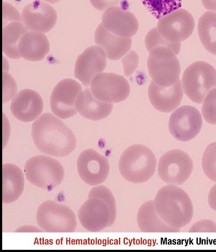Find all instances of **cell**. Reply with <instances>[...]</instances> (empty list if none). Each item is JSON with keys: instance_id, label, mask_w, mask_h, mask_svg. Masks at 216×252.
Returning <instances> with one entry per match:
<instances>
[{"instance_id": "cell-1", "label": "cell", "mask_w": 216, "mask_h": 252, "mask_svg": "<svg viewBox=\"0 0 216 252\" xmlns=\"http://www.w3.org/2000/svg\"><path fill=\"white\" fill-rule=\"evenodd\" d=\"M31 135L38 150L52 157H67L77 146L73 130L51 113L43 114L35 120L32 125Z\"/></svg>"}, {"instance_id": "cell-2", "label": "cell", "mask_w": 216, "mask_h": 252, "mask_svg": "<svg viewBox=\"0 0 216 252\" xmlns=\"http://www.w3.org/2000/svg\"><path fill=\"white\" fill-rule=\"evenodd\" d=\"M117 216L116 203L112 191L105 186L89 190L88 199L78 211L81 224L89 232L98 233L114 223Z\"/></svg>"}, {"instance_id": "cell-3", "label": "cell", "mask_w": 216, "mask_h": 252, "mask_svg": "<svg viewBox=\"0 0 216 252\" xmlns=\"http://www.w3.org/2000/svg\"><path fill=\"white\" fill-rule=\"evenodd\" d=\"M154 203L157 214L170 226L181 229L193 219L194 208L190 197L179 186L167 185L161 188Z\"/></svg>"}, {"instance_id": "cell-4", "label": "cell", "mask_w": 216, "mask_h": 252, "mask_svg": "<svg viewBox=\"0 0 216 252\" xmlns=\"http://www.w3.org/2000/svg\"><path fill=\"white\" fill-rule=\"evenodd\" d=\"M157 168L156 155L143 144L128 147L120 157L119 172L124 179L133 184L147 183L154 176Z\"/></svg>"}, {"instance_id": "cell-5", "label": "cell", "mask_w": 216, "mask_h": 252, "mask_svg": "<svg viewBox=\"0 0 216 252\" xmlns=\"http://www.w3.org/2000/svg\"><path fill=\"white\" fill-rule=\"evenodd\" d=\"M25 174L31 185L51 190L62 183L65 170L57 159L47 155H37L26 161Z\"/></svg>"}, {"instance_id": "cell-6", "label": "cell", "mask_w": 216, "mask_h": 252, "mask_svg": "<svg viewBox=\"0 0 216 252\" xmlns=\"http://www.w3.org/2000/svg\"><path fill=\"white\" fill-rule=\"evenodd\" d=\"M182 84L187 97L196 104H201L207 94L216 88V70L210 63L196 61L185 70Z\"/></svg>"}, {"instance_id": "cell-7", "label": "cell", "mask_w": 216, "mask_h": 252, "mask_svg": "<svg viewBox=\"0 0 216 252\" xmlns=\"http://www.w3.org/2000/svg\"><path fill=\"white\" fill-rule=\"evenodd\" d=\"M37 223L46 233H74L77 227L75 214L69 207L48 200L39 206Z\"/></svg>"}, {"instance_id": "cell-8", "label": "cell", "mask_w": 216, "mask_h": 252, "mask_svg": "<svg viewBox=\"0 0 216 252\" xmlns=\"http://www.w3.org/2000/svg\"><path fill=\"white\" fill-rule=\"evenodd\" d=\"M147 67L153 82L160 86H172L180 80V61L169 48L156 47L149 52Z\"/></svg>"}, {"instance_id": "cell-9", "label": "cell", "mask_w": 216, "mask_h": 252, "mask_svg": "<svg viewBox=\"0 0 216 252\" xmlns=\"http://www.w3.org/2000/svg\"><path fill=\"white\" fill-rule=\"evenodd\" d=\"M193 161L185 151L172 150L164 153L157 163V172L167 185H183L190 177Z\"/></svg>"}, {"instance_id": "cell-10", "label": "cell", "mask_w": 216, "mask_h": 252, "mask_svg": "<svg viewBox=\"0 0 216 252\" xmlns=\"http://www.w3.org/2000/svg\"><path fill=\"white\" fill-rule=\"evenodd\" d=\"M203 126L202 115L195 107L183 106L172 112L168 128L177 141L186 142L199 134Z\"/></svg>"}, {"instance_id": "cell-11", "label": "cell", "mask_w": 216, "mask_h": 252, "mask_svg": "<svg viewBox=\"0 0 216 252\" xmlns=\"http://www.w3.org/2000/svg\"><path fill=\"white\" fill-rule=\"evenodd\" d=\"M156 28L159 33L170 42L182 43L191 36L195 21L190 12L179 8L161 17Z\"/></svg>"}, {"instance_id": "cell-12", "label": "cell", "mask_w": 216, "mask_h": 252, "mask_svg": "<svg viewBox=\"0 0 216 252\" xmlns=\"http://www.w3.org/2000/svg\"><path fill=\"white\" fill-rule=\"evenodd\" d=\"M90 86L95 97L112 104L124 101L130 94V85L126 79L115 73L98 74L93 78Z\"/></svg>"}, {"instance_id": "cell-13", "label": "cell", "mask_w": 216, "mask_h": 252, "mask_svg": "<svg viewBox=\"0 0 216 252\" xmlns=\"http://www.w3.org/2000/svg\"><path fill=\"white\" fill-rule=\"evenodd\" d=\"M81 92V86L75 80L65 79L60 81L54 87L50 97L52 113L62 120L74 117L78 113L76 100Z\"/></svg>"}, {"instance_id": "cell-14", "label": "cell", "mask_w": 216, "mask_h": 252, "mask_svg": "<svg viewBox=\"0 0 216 252\" xmlns=\"http://www.w3.org/2000/svg\"><path fill=\"white\" fill-rule=\"evenodd\" d=\"M77 169L80 178L89 186H97L104 183L110 172L108 158L93 149H87L79 155Z\"/></svg>"}, {"instance_id": "cell-15", "label": "cell", "mask_w": 216, "mask_h": 252, "mask_svg": "<svg viewBox=\"0 0 216 252\" xmlns=\"http://www.w3.org/2000/svg\"><path fill=\"white\" fill-rule=\"evenodd\" d=\"M106 54L98 46L87 48L78 56L74 69V75L85 87L91 85L93 78L103 73L107 66Z\"/></svg>"}, {"instance_id": "cell-16", "label": "cell", "mask_w": 216, "mask_h": 252, "mask_svg": "<svg viewBox=\"0 0 216 252\" xmlns=\"http://www.w3.org/2000/svg\"><path fill=\"white\" fill-rule=\"evenodd\" d=\"M21 17L22 21L28 30L42 33L53 29L57 20V14L53 6L41 1L26 5Z\"/></svg>"}, {"instance_id": "cell-17", "label": "cell", "mask_w": 216, "mask_h": 252, "mask_svg": "<svg viewBox=\"0 0 216 252\" xmlns=\"http://www.w3.org/2000/svg\"><path fill=\"white\" fill-rule=\"evenodd\" d=\"M184 91L180 80L172 86H160L152 81L148 95L153 107L161 113H170L178 109L182 102Z\"/></svg>"}, {"instance_id": "cell-18", "label": "cell", "mask_w": 216, "mask_h": 252, "mask_svg": "<svg viewBox=\"0 0 216 252\" xmlns=\"http://www.w3.org/2000/svg\"><path fill=\"white\" fill-rule=\"evenodd\" d=\"M13 116L23 122H31L40 117L43 110L42 98L36 92L23 90L13 98L10 105Z\"/></svg>"}, {"instance_id": "cell-19", "label": "cell", "mask_w": 216, "mask_h": 252, "mask_svg": "<svg viewBox=\"0 0 216 252\" xmlns=\"http://www.w3.org/2000/svg\"><path fill=\"white\" fill-rule=\"evenodd\" d=\"M102 23L110 32L124 38H132L139 29L136 16L119 6H112L105 11Z\"/></svg>"}, {"instance_id": "cell-20", "label": "cell", "mask_w": 216, "mask_h": 252, "mask_svg": "<svg viewBox=\"0 0 216 252\" xmlns=\"http://www.w3.org/2000/svg\"><path fill=\"white\" fill-rule=\"evenodd\" d=\"M95 41L98 47L103 49L108 59L117 61L125 56L132 47V39L124 38L113 33L101 23L98 26L95 34Z\"/></svg>"}, {"instance_id": "cell-21", "label": "cell", "mask_w": 216, "mask_h": 252, "mask_svg": "<svg viewBox=\"0 0 216 252\" xmlns=\"http://www.w3.org/2000/svg\"><path fill=\"white\" fill-rule=\"evenodd\" d=\"M78 113L82 117L92 121L108 118L113 110V104L102 101L94 96L89 89L82 91L76 102Z\"/></svg>"}, {"instance_id": "cell-22", "label": "cell", "mask_w": 216, "mask_h": 252, "mask_svg": "<svg viewBox=\"0 0 216 252\" xmlns=\"http://www.w3.org/2000/svg\"><path fill=\"white\" fill-rule=\"evenodd\" d=\"M137 223L142 233H179L180 229L167 224L155 209L154 201H146L139 207L137 213Z\"/></svg>"}, {"instance_id": "cell-23", "label": "cell", "mask_w": 216, "mask_h": 252, "mask_svg": "<svg viewBox=\"0 0 216 252\" xmlns=\"http://www.w3.org/2000/svg\"><path fill=\"white\" fill-rule=\"evenodd\" d=\"M47 37L42 32H28L20 41L19 50L21 58L29 61H40L50 52Z\"/></svg>"}, {"instance_id": "cell-24", "label": "cell", "mask_w": 216, "mask_h": 252, "mask_svg": "<svg viewBox=\"0 0 216 252\" xmlns=\"http://www.w3.org/2000/svg\"><path fill=\"white\" fill-rule=\"evenodd\" d=\"M3 194L2 200L5 204L17 201L25 189V177L23 171L12 163L3 165Z\"/></svg>"}, {"instance_id": "cell-25", "label": "cell", "mask_w": 216, "mask_h": 252, "mask_svg": "<svg viewBox=\"0 0 216 252\" xmlns=\"http://www.w3.org/2000/svg\"><path fill=\"white\" fill-rule=\"evenodd\" d=\"M29 32L23 22H12L3 27V52L8 58H21L19 45L23 35Z\"/></svg>"}, {"instance_id": "cell-26", "label": "cell", "mask_w": 216, "mask_h": 252, "mask_svg": "<svg viewBox=\"0 0 216 252\" xmlns=\"http://www.w3.org/2000/svg\"><path fill=\"white\" fill-rule=\"evenodd\" d=\"M198 33L205 49L216 56V12L207 11L200 17Z\"/></svg>"}, {"instance_id": "cell-27", "label": "cell", "mask_w": 216, "mask_h": 252, "mask_svg": "<svg viewBox=\"0 0 216 252\" xmlns=\"http://www.w3.org/2000/svg\"><path fill=\"white\" fill-rule=\"evenodd\" d=\"M146 7L157 17L160 19L163 15L179 9L182 0H142Z\"/></svg>"}, {"instance_id": "cell-28", "label": "cell", "mask_w": 216, "mask_h": 252, "mask_svg": "<svg viewBox=\"0 0 216 252\" xmlns=\"http://www.w3.org/2000/svg\"><path fill=\"white\" fill-rule=\"evenodd\" d=\"M145 43L148 52L156 47H167L173 50L178 55L181 51V43H172L167 41L166 39L159 33L157 28H153L146 35Z\"/></svg>"}, {"instance_id": "cell-29", "label": "cell", "mask_w": 216, "mask_h": 252, "mask_svg": "<svg viewBox=\"0 0 216 252\" xmlns=\"http://www.w3.org/2000/svg\"><path fill=\"white\" fill-rule=\"evenodd\" d=\"M202 167L207 178L216 182V142L207 146L203 153Z\"/></svg>"}, {"instance_id": "cell-30", "label": "cell", "mask_w": 216, "mask_h": 252, "mask_svg": "<svg viewBox=\"0 0 216 252\" xmlns=\"http://www.w3.org/2000/svg\"><path fill=\"white\" fill-rule=\"evenodd\" d=\"M202 115L208 124L216 126V88L212 90L204 98Z\"/></svg>"}, {"instance_id": "cell-31", "label": "cell", "mask_w": 216, "mask_h": 252, "mask_svg": "<svg viewBox=\"0 0 216 252\" xmlns=\"http://www.w3.org/2000/svg\"><path fill=\"white\" fill-rule=\"evenodd\" d=\"M189 233H216V223L209 219H202L194 223L189 231Z\"/></svg>"}, {"instance_id": "cell-32", "label": "cell", "mask_w": 216, "mask_h": 252, "mask_svg": "<svg viewBox=\"0 0 216 252\" xmlns=\"http://www.w3.org/2000/svg\"><path fill=\"white\" fill-rule=\"evenodd\" d=\"M124 65V74L126 76H130L136 71L139 63V58L136 52L131 51L126 55L122 61Z\"/></svg>"}, {"instance_id": "cell-33", "label": "cell", "mask_w": 216, "mask_h": 252, "mask_svg": "<svg viewBox=\"0 0 216 252\" xmlns=\"http://www.w3.org/2000/svg\"><path fill=\"white\" fill-rule=\"evenodd\" d=\"M12 22H23L22 17L16 8L9 3L3 2V24L4 26Z\"/></svg>"}, {"instance_id": "cell-34", "label": "cell", "mask_w": 216, "mask_h": 252, "mask_svg": "<svg viewBox=\"0 0 216 252\" xmlns=\"http://www.w3.org/2000/svg\"><path fill=\"white\" fill-rule=\"evenodd\" d=\"M16 83L9 74L3 73V102L9 101L16 94Z\"/></svg>"}, {"instance_id": "cell-35", "label": "cell", "mask_w": 216, "mask_h": 252, "mask_svg": "<svg viewBox=\"0 0 216 252\" xmlns=\"http://www.w3.org/2000/svg\"><path fill=\"white\" fill-rule=\"evenodd\" d=\"M89 1L96 9L104 11L116 5L119 0H89Z\"/></svg>"}, {"instance_id": "cell-36", "label": "cell", "mask_w": 216, "mask_h": 252, "mask_svg": "<svg viewBox=\"0 0 216 252\" xmlns=\"http://www.w3.org/2000/svg\"><path fill=\"white\" fill-rule=\"evenodd\" d=\"M208 203L211 209L216 212V184L209 190Z\"/></svg>"}, {"instance_id": "cell-37", "label": "cell", "mask_w": 216, "mask_h": 252, "mask_svg": "<svg viewBox=\"0 0 216 252\" xmlns=\"http://www.w3.org/2000/svg\"><path fill=\"white\" fill-rule=\"evenodd\" d=\"M202 2L207 10L216 12V0H202Z\"/></svg>"}, {"instance_id": "cell-38", "label": "cell", "mask_w": 216, "mask_h": 252, "mask_svg": "<svg viewBox=\"0 0 216 252\" xmlns=\"http://www.w3.org/2000/svg\"><path fill=\"white\" fill-rule=\"evenodd\" d=\"M41 230L39 228L34 226H30V225H27V226H23L17 229L16 232H41Z\"/></svg>"}, {"instance_id": "cell-39", "label": "cell", "mask_w": 216, "mask_h": 252, "mask_svg": "<svg viewBox=\"0 0 216 252\" xmlns=\"http://www.w3.org/2000/svg\"><path fill=\"white\" fill-rule=\"evenodd\" d=\"M44 1L49 2V3H50L54 4L56 3H58V2L60 1V0H44Z\"/></svg>"}]
</instances>
